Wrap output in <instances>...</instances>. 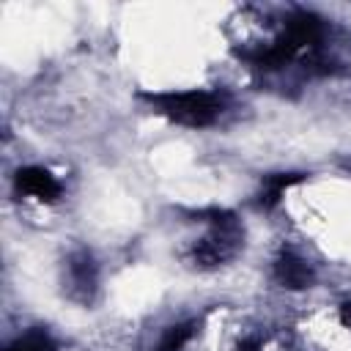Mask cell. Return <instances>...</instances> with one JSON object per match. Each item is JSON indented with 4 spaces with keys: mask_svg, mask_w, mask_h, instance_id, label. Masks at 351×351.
<instances>
[{
    "mask_svg": "<svg viewBox=\"0 0 351 351\" xmlns=\"http://www.w3.org/2000/svg\"><path fill=\"white\" fill-rule=\"evenodd\" d=\"M159 112H165L170 121L181 123V126H208L219 112L222 104L214 93L206 90H178V93H156L148 96Z\"/></svg>",
    "mask_w": 351,
    "mask_h": 351,
    "instance_id": "obj_1",
    "label": "cell"
},
{
    "mask_svg": "<svg viewBox=\"0 0 351 351\" xmlns=\"http://www.w3.org/2000/svg\"><path fill=\"white\" fill-rule=\"evenodd\" d=\"M16 189L38 200H55L60 195L58 181L44 167H22L16 173Z\"/></svg>",
    "mask_w": 351,
    "mask_h": 351,
    "instance_id": "obj_2",
    "label": "cell"
},
{
    "mask_svg": "<svg viewBox=\"0 0 351 351\" xmlns=\"http://www.w3.org/2000/svg\"><path fill=\"white\" fill-rule=\"evenodd\" d=\"M274 280H277L280 285H285V288L299 291V288H307V285L313 282V269H310L299 255L282 252V255L277 258V263H274Z\"/></svg>",
    "mask_w": 351,
    "mask_h": 351,
    "instance_id": "obj_3",
    "label": "cell"
},
{
    "mask_svg": "<svg viewBox=\"0 0 351 351\" xmlns=\"http://www.w3.org/2000/svg\"><path fill=\"white\" fill-rule=\"evenodd\" d=\"M318 36H321V19L313 16V14H307V11H299L296 16H291V22H288L282 38H285L293 49H299V47H307V44L318 41Z\"/></svg>",
    "mask_w": 351,
    "mask_h": 351,
    "instance_id": "obj_4",
    "label": "cell"
},
{
    "mask_svg": "<svg viewBox=\"0 0 351 351\" xmlns=\"http://www.w3.org/2000/svg\"><path fill=\"white\" fill-rule=\"evenodd\" d=\"M296 181H302L299 173H280V176L263 178V186H261V206H266V208L277 206L280 197H282V192H285L291 184H296Z\"/></svg>",
    "mask_w": 351,
    "mask_h": 351,
    "instance_id": "obj_5",
    "label": "cell"
},
{
    "mask_svg": "<svg viewBox=\"0 0 351 351\" xmlns=\"http://www.w3.org/2000/svg\"><path fill=\"white\" fill-rule=\"evenodd\" d=\"M71 277H74V285L77 288H90L96 282V269H93V261L88 252H80L77 258H71Z\"/></svg>",
    "mask_w": 351,
    "mask_h": 351,
    "instance_id": "obj_6",
    "label": "cell"
},
{
    "mask_svg": "<svg viewBox=\"0 0 351 351\" xmlns=\"http://www.w3.org/2000/svg\"><path fill=\"white\" fill-rule=\"evenodd\" d=\"M8 351H55V343H52V337L47 332L33 329L25 337H19Z\"/></svg>",
    "mask_w": 351,
    "mask_h": 351,
    "instance_id": "obj_7",
    "label": "cell"
},
{
    "mask_svg": "<svg viewBox=\"0 0 351 351\" xmlns=\"http://www.w3.org/2000/svg\"><path fill=\"white\" fill-rule=\"evenodd\" d=\"M192 335V329L189 326H173L170 332H167V337H165V343H162V351H176V348H181L184 346V340Z\"/></svg>",
    "mask_w": 351,
    "mask_h": 351,
    "instance_id": "obj_8",
    "label": "cell"
},
{
    "mask_svg": "<svg viewBox=\"0 0 351 351\" xmlns=\"http://www.w3.org/2000/svg\"><path fill=\"white\" fill-rule=\"evenodd\" d=\"M343 321H346V324H351V302H346V304H343Z\"/></svg>",
    "mask_w": 351,
    "mask_h": 351,
    "instance_id": "obj_9",
    "label": "cell"
}]
</instances>
